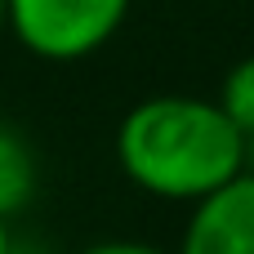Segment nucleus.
<instances>
[{
    "label": "nucleus",
    "instance_id": "obj_2",
    "mask_svg": "<svg viewBox=\"0 0 254 254\" xmlns=\"http://www.w3.org/2000/svg\"><path fill=\"white\" fill-rule=\"evenodd\" d=\"M129 0H4V27L49 63L98 54L125 22Z\"/></svg>",
    "mask_w": 254,
    "mask_h": 254
},
{
    "label": "nucleus",
    "instance_id": "obj_3",
    "mask_svg": "<svg viewBox=\"0 0 254 254\" xmlns=\"http://www.w3.org/2000/svg\"><path fill=\"white\" fill-rule=\"evenodd\" d=\"M179 254H254V174L241 170L223 188L192 201Z\"/></svg>",
    "mask_w": 254,
    "mask_h": 254
},
{
    "label": "nucleus",
    "instance_id": "obj_5",
    "mask_svg": "<svg viewBox=\"0 0 254 254\" xmlns=\"http://www.w3.org/2000/svg\"><path fill=\"white\" fill-rule=\"evenodd\" d=\"M219 107L228 112V121H232L241 134H254V54L241 58V63L223 76Z\"/></svg>",
    "mask_w": 254,
    "mask_h": 254
},
{
    "label": "nucleus",
    "instance_id": "obj_10",
    "mask_svg": "<svg viewBox=\"0 0 254 254\" xmlns=\"http://www.w3.org/2000/svg\"><path fill=\"white\" fill-rule=\"evenodd\" d=\"M0 27H4V0H0Z\"/></svg>",
    "mask_w": 254,
    "mask_h": 254
},
{
    "label": "nucleus",
    "instance_id": "obj_9",
    "mask_svg": "<svg viewBox=\"0 0 254 254\" xmlns=\"http://www.w3.org/2000/svg\"><path fill=\"white\" fill-rule=\"evenodd\" d=\"M246 170L254 174V134H246Z\"/></svg>",
    "mask_w": 254,
    "mask_h": 254
},
{
    "label": "nucleus",
    "instance_id": "obj_6",
    "mask_svg": "<svg viewBox=\"0 0 254 254\" xmlns=\"http://www.w3.org/2000/svg\"><path fill=\"white\" fill-rule=\"evenodd\" d=\"M80 254H165V250H156L147 241H98V246H89Z\"/></svg>",
    "mask_w": 254,
    "mask_h": 254
},
{
    "label": "nucleus",
    "instance_id": "obj_8",
    "mask_svg": "<svg viewBox=\"0 0 254 254\" xmlns=\"http://www.w3.org/2000/svg\"><path fill=\"white\" fill-rule=\"evenodd\" d=\"M9 246H13V232H9V219L0 214V254L9 250Z\"/></svg>",
    "mask_w": 254,
    "mask_h": 254
},
{
    "label": "nucleus",
    "instance_id": "obj_1",
    "mask_svg": "<svg viewBox=\"0 0 254 254\" xmlns=\"http://www.w3.org/2000/svg\"><path fill=\"white\" fill-rule=\"evenodd\" d=\"M116 161L147 196L192 205L246 170V134L228 121L219 98L156 94L125 112Z\"/></svg>",
    "mask_w": 254,
    "mask_h": 254
},
{
    "label": "nucleus",
    "instance_id": "obj_4",
    "mask_svg": "<svg viewBox=\"0 0 254 254\" xmlns=\"http://www.w3.org/2000/svg\"><path fill=\"white\" fill-rule=\"evenodd\" d=\"M31 196H36V156L18 129L0 125V214L13 219L18 210H27Z\"/></svg>",
    "mask_w": 254,
    "mask_h": 254
},
{
    "label": "nucleus",
    "instance_id": "obj_7",
    "mask_svg": "<svg viewBox=\"0 0 254 254\" xmlns=\"http://www.w3.org/2000/svg\"><path fill=\"white\" fill-rule=\"evenodd\" d=\"M4 254H54V250H49L45 241H27V237H13V246H9Z\"/></svg>",
    "mask_w": 254,
    "mask_h": 254
}]
</instances>
